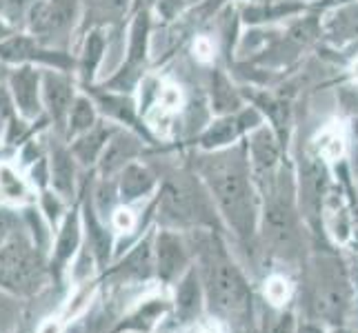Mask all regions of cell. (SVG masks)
<instances>
[{"instance_id": "8fae6325", "label": "cell", "mask_w": 358, "mask_h": 333, "mask_svg": "<svg viewBox=\"0 0 358 333\" xmlns=\"http://www.w3.org/2000/svg\"><path fill=\"white\" fill-rule=\"evenodd\" d=\"M0 58L7 63H24V60H45L49 65L65 67L67 60L63 56H56L54 52H45L38 45L22 36H11V38L0 40Z\"/></svg>"}, {"instance_id": "4dcf8cb0", "label": "cell", "mask_w": 358, "mask_h": 333, "mask_svg": "<svg viewBox=\"0 0 358 333\" xmlns=\"http://www.w3.org/2000/svg\"><path fill=\"white\" fill-rule=\"evenodd\" d=\"M11 103H9V96L7 91L0 89V125H5V120H11Z\"/></svg>"}, {"instance_id": "8d00e7d4", "label": "cell", "mask_w": 358, "mask_h": 333, "mask_svg": "<svg viewBox=\"0 0 358 333\" xmlns=\"http://www.w3.org/2000/svg\"><path fill=\"white\" fill-rule=\"evenodd\" d=\"M154 0H141V5H152Z\"/></svg>"}, {"instance_id": "83f0119b", "label": "cell", "mask_w": 358, "mask_h": 333, "mask_svg": "<svg viewBox=\"0 0 358 333\" xmlns=\"http://www.w3.org/2000/svg\"><path fill=\"white\" fill-rule=\"evenodd\" d=\"M105 111H109L114 118L118 120H125V122H134V105L127 101V98H101Z\"/></svg>"}, {"instance_id": "44dd1931", "label": "cell", "mask_w": 358, "mask_h": 333, "mask_svg": "<svg viewBox=\"0 0 358 333\" xmlns=\"http://www.w3.org/2000/svg\"><path fill=\"white\" fill-rule=\"evenodd\" d=\"M103 52H105V36L101 29H94L90 36H87V43H85V52H83V58H80V73L85 80H90L94 76V71L98 67L103 58Z\"/></svg>"}, {"instance_id": "cb8c5ba5", "label": "cell", "mask_w": 358, "mask_h": 333, "mask_svg": "<svg viewBox=\"0 0 358 333\" xmlns=\"http://www.w3.org/2000/svg\"><path fill=\"white\" fill-rule=\"evenodd\" d=\"M0 193L9 200H22L27 195L22 178L11 165H0Z\"/></svg>"}, {"instance_id": "8992f818", "label": "cell", "mask_w": 358, "mask_h": 333, "mask_svg": "<svg viewBox=\"0 0 358 333\" xmlns=\"http://www.w3.org/2000/svg\"><path fill=\"white\" fill-rule=\"evenodd\" d=\"M41 87L43 78L34 67H20L11 73L9 91L14 98V105L24 120H34L41 114Z\"/></svg>"}, {"instance_id": "4316f807", "label": "cell", "mask_w": 358, "mask_h": 333, "mask_svg": "<svg viewBox=\"0 0 358 333\" xmlns=\"http://www.w3.org/2000/svg\"><path fill=\"white\" fill-rule=\"evenodd\" d=\"M294 320L289 313L282 311H267L263 320V333H292Z\"/></svg>"}, {"instance_id": "277c9868", "label": "cell", "mask_w": 358, "mask_h": 333, "mask_svg": "<svg viewBox=\"0 0 358 333\" xmlns=\"http://www.w3.org/2000/svg\"><path fill=\"white\" fill-rule=\"evenodd\" d=\"M43 260L34 246L14 238L0 246V285L14 291H34L43 280Z\"/></svg>"}, {"instance_id": "ffe728a7", "label": "cell", "mask_w": 358, "mask_h": 333, "mask_svg": "<svg viewBox=\"0 0 358 333\" xmlns=\"http://www.w3.org/2000/svg\"><path fill=\"white\" fill-rule=\"evenodd\" d=\"M67 116H69L67 118L69 135H80L96 125V111L87 98H76V101L71 103V109Z\"/></svg>"}, {"instance_id": "f1b7e54d", "label": "cell", "mask_w": 358, "mask_h": 333, "mask_svg": "<svg viewBox=\"0 0 358 333\" xmlns=\"http://www.w3.org/2000/svg\"><path fill=\"white\" fill-rule=\"evenodd\" d=\"M24 0H0V18L18 20L22 16Z\"/></svg>"}, {"instance_id": "3957f363", "label": "cell", "mask_w": 358, "mask_h": 333, "mask_svg": "<svg viewBox=\"0 0 358 333\" xmlns=\"http://www.w3.org/2000/svg\"><path fill=\"white\" fill-rule=\"evenodd\" d=\"M352 300L350 280L343 265L336 258H323L316 265L312 280V306L314 313L325 318L327 323H341L348 313Z\"/></svg>"}, {"instance_id": "7a4b0ae2", "label": "cell", "mask_w": 358, "mask_h": 333, "mask_svg": "<svg viewBox=\"0 0 358 333\" xmlns=\"http://www.w3.org/2000/svg\"><path fill=\"white\" fill-rule=\"evenodd\" d=\"M203 287L212 309L229 318H241L250 311L252 293L238 267L216 244L203 251Z\"/></svg>"}, {"instance_id": "30bf717a", "label": "cell", "mask_w": 358, "mask_h": 333, "mask_svg": "<svg viewBox=\"0 0 358 333\" xmlns=\"http://www.w3.org/2000/svg\"><path fill=\"white\" fill-rule=\"evenodd\" d=\"M73 20V0H47L31 14V29L41 36L58 34Z\"/></svg>"}, {"instance_id": "836d02e7", "label": "cell", "mask_w": 358, "mask_h": 333, "mask_svg": "<svg viewBox=\"0 0 358 333\" xmlns=\"http://www.w3.org/2000/svg\"><path fill=\"white\" fill-rule=\"evenodd\" d=\"M299 333H323L318 327H314V325H303L301 329H299Z\"/></svg>"}, {"instance_id": "ac0fdd59", "label": "cell", "mask_w": 358, "mask_h": 333, "mask_svg": "<svg viewBox=\"0 0 358 333\" xmlns=\"http://www.w3.org/2000/svg\"><path fill=\"white\" fill-rule=\"evenodd\" d=\"M80 240V222L76 218V214L69 216L63 225V231H60L58 242H56V251H54V260H56V269H63V265L69 260L76 251Z\"/></svg>"}, {"instance_id": "52a82bcc", "label": "cell", "mask_w": 358, "mask_h": 333, "mask_svg": "<svg viewBox=\"0 0 358 333\" xmlns=\"http://www.w3.org/2000/svg\"><path fill=\"white\" fill-rule=\"evenodd\" d=\"M163 214L171 222H196L203 214L201 195L194 193L189 184L182 182H169L163 191Z\"/></svg>"}, {"instance_id": "e0dca14e", "label": "cell", "mask_w": 358, "mask_h": 333, "mask_svg": "<svg viewBox=\"0 0 358 333\" xmlns=\"http://www.w3.org/2000/svg\"><path fill=\"white\" fill-rule=\"evenodd\" d=\"M250 149H252V163L258 171H269L276 165L278 147H276L274 138H271V133L267 129H261L252 135Z\"/></svg>"}, {"instance_id": "2e32d148", "label": "cell", "mask_w": 358, "mask_h": 333, "mask_svg": "<svg viewBox=\"0 0 358 333\" xmlns=\"http://www.w3.org/2000/svg\"><path fill=\"white\" fill-rule=\"evenodd\" d=\"M107 140H109V133L105 129L92 127L90 131H85L80 135V140L76 145H73L71 156L80 160L83 165H92V163H96V158L103 154Z\"/></svg>"}, {"instance_id": "6da1fadb", "label": "cell", "mask_w": 358, "mask_h": 333, "mask_svg": "<svg viewBox=\"0 0 358 333\" xmlns=\"http://www.w3.org/2000/svg\"><path fill=\"white\" fill-rule=\"evenodd\" d=\"M203 176L234 231L243 238L252 236L256 214L245 160L231 154L212 156L203 165Z\"/></svg>"}, {"instance_id": "9a60e30c", "label": "cell", "mask_w": 358, "mask_h": 333, "mask_svg": "<svg viewBox=\"0 0 358 333\" xmlns=\"http://www.w3.org/2000/svg\"><path fill=\"white\" fill-rule=\"evenodd\" d=\"M73 156L67 149H58L54 154L52 160V169H49V178H52V184L58 195L63 198H69L73 193Z\"/></svg>"}, {"instance_id": "d4e9b609", "label": "cell", "mask_w": 358, "mask_h": 333, "mask_svg": "<svg viewBox=\"0 0 358 333\" xmlns=\"http://www.w3.org/2000/svg\"><path fill=\"white\" fill-rule=\"evenodd\" d=\"M87 229H90V244H92V251L98 256V260H107L109 256V238H107V231L101 227V222L96 220L92 209H87Z\"/></svg>"}, {"instance_id": "d6986e66", "label": "cell", "mask_w": 358, "mask_h": 333, "mask_svg": "<svg viewBox=\"0 0 358 333\" xmlns=\"http://www.w3.org/2000/svg\"><path fill=\"white\" fill-rule=\"evenodd\" d=\"M103 151H105L103 154V169L114 171L118 167H125L127 160L138 151V147H136V140L125 138V135H118V138H114L109 145H105Z\"/></svg>"}, {"instance_id": "603a6c76", "label": "cell", "mask_w": 358, "mask_h": 333, "mask_svg": "<svg viewBox=\"0 0 358 333\" xmlns=\"http://www.w3.org/2000/svg\"><path fill=\"white\" fill-rule=\"evenodd\" d=\"M147 29H150V22H147V14H138L134 27H131V43H129V69L136 67L145 58V43H147Z\"/></svg>"}, {"instance_id": "5bb4252c", "label": "cell", "mask_w": 358, "mask_h": 333, "mask_svg": "<svg viewBox=\"0 0 358 333\" xmlns=\"http://www.w3.org/2000/svg\"><path fill=\"white\" fill-rule=\"evenodd\" d=\"M154 189V176L141 165H127L120 178V198L136 200Z\"/></svg>"}, {"instance_id": "f546056e", "label": "cell", "mask_w": 358, "mask_h": 333, "mask_svg": "<svg viewBox=\"0 0 358 333\" xmlns=\"http://www.w3.org/2000/svg\"><path fill=\"white\" fill-rule=\"evenodd\" d=\"M43 205H45V212H47L49 220L56 222L60 212H63V205H60V200H58V193H45L43 195Z\"/></svg>"}, {"instance_id": "1f68e13d", "label": "cell", "mask_w": 358, "mask_h": 333, "mask_svg": "<svg viewBox=\"0 0 358 333\" xmlns=\"http://www.w3.org/2000/svg\"><path fill=\"white\" fill-rule=\"evenodd\" d=\"M31 176H34V180H38V184H45L47 182L49 174H47V163H45V160H41V163H38V169L34 167Z\"/></svg>"}, {"instance_id": "d6a6232c", "label": "cell", "mask_w": 358, "mask_h": 333, "mask_svg": "<svg viewBox=\"0 0 358 333\" xmlns=\"http://www.w3.org/2000/svg\"><path fill=\"white\" fill-rule=\"evenodd\" d=\"M7 233H9V220L0 214V246L5 244V240H7Z\"/></svg>"}, {"instance_id": "e575fe53", "label": "cell", "mask_w": 358, "mask_h": 333, "mask_svg": "<svg viewBox=\"0 0 358 333\" xmlns=\"http://www.w3.org/2000/svg\"><path fill=\"white\" fill-rule=\"evenodd\" d=\"M354 131H356V142H354V163H356V167H358V127H354Z\"/></svg>"}, {"instance_id": "4fadbf2b", "label": "cell", "mask_w": 358, "mask_h": 333, "mask_svg": "<svg viewBox=\"0 0 358 333\" xmlns=\"http://www.w3.org/2000/svg\"><path fill=\"white\" fill-rule=\"evenodd\" d=\"M201 276L196 271H187L185 278L180 280L178 291H176V309L180 313V318L189 320L199 313L201 309Z\"/></svg>"}, {"instance_id": "9c48e42d", "label": "cell", "mask_w": 358, "mask_h": 333, "mask_svg": "<svg viewBox=\"0 0 358 333\" xmlns=\"http://www.w3.org/2000/svg\"><path fill=\"white\" fill-rule=\"evenodd\" d=\"M187 265V249L176 233L163 231L156 240V271L163 280H174Z\"/></svg>"}, {"instance_id": "484cf974", "label": "cell", "mask_w": 358, "mask_h": 333, "mask_svg": "<svg viewBox=\"0 0 358 333\" xmlns=\"http://www.w3.org/2000/svg\"><path fill=\"white\" fill-rule=\"evenodd\" d=\"M87 3H90V14L103 20L118 18L127 7V0H87Z\"/></svg>"}, {"instance_id": "d590c367", "label": "cell", "mask_w": 358, "mask_h": 333, "mask_svg": "<svg viewBox=\"0 0 358 333\" xmlns=\"http://www.w3.org/2000/svg\"><path fill=\"white\" fill-rule=\"evenodd\" d=\"M7 34H9V29H7V24L0 20V40H5L7 38Z\"/></svg>"}, {"instance_id": "ba28073f", "label": "cell", "mask_w": 358, "mask_h": 333, "mask_svg": "<svg viewBox=\"0 0 358 333\" xmlns=\"http://www.w3.org/2000/svg\"><path fill=\"white\" fill-rule=\"evenodd\" d=\"M43 101L47 111L52 114V118L56 120L58 127H63V122L71 109L73 103V87L67 76L63 73H54V71H47L43 76Z\"/></svg>"}, {"instance_id": "7402d4cb", "label": "cell", "mask_w": 358, "mask_h": 333, "mask_svg": "<svg viewBox=\"0 0 358 333\" xmlns=\"http://www.w3.org/2000/svg\"><path fill=\"white\" fill-rule=\"evenodd\" d=\"M152 246H150V240L141 242L136 249L127 256V260L122 262V271L134 278H147L152 271Z\"/></svg>"}, {"instance_id": "7c38bea8", "label": "cell", "mask_w": 358, "mask_h": 333, "mask_svg": "<svg viewBox=\"0 0 358 333\" xmlns=\"http://www.w3.org/2000/svg\"><path fill=\"white\" fill-rule=\"evenodd\" d=\"M258 116L254 111H245L241 118H223L214 122L212 127H209L203 135V147L207 149H216V147H223V145H229L234 138L238 135V131L243 127H247L245 122H256Z\"/></svg>"}, {"instance_id": "5b68a950", "label": "cell", "mask_w": 358, "mask_h": 333, "mask_svg": "<svg viewBox=\"0 0 358 333\" xmlns=\"http://www.w3.org/2000/svg\"><path fill=\"white\" fill-rule=\"evenodd\" d=\"M265 236L271 249L282 258H292L299 251V231L287 202L269 200L265 207Z\"/></svg>"}]
</instances>
